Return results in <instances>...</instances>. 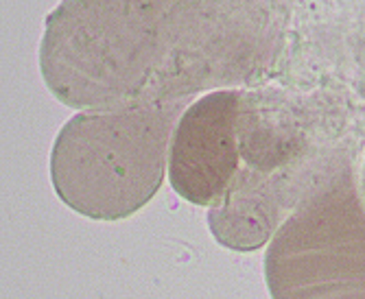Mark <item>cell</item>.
I'll return each mask as SVG.
<instances>
[{"instance_id": "obj_5", "label": "cell", "mask_w": 365, "mask_h": 299, "mask_svg": "<svg viewBox=\"0 0 365 299\" xmlns=\"http://www.w3.org/2000/svg\"><path fill=\"white\" fill-rule=\"evenodd\" d=\"M361 201H363V208H365V166H363V175H361Z\"/></svg>"}, {"instance_id": "obj_4", "label": "cell", "mask_w": 365, "mask_h": 299, "mask_svg": "<svg viewBox=\"0 0 365 299\" xmlns=\"http://www.w3.org/2000/svg\"><path fill=\"white\" fill-rule=\"evenodd\" d=\"M245 94L215 90L192 101L175 125L169 179L188 204L219 208L239 175Z\"/></svg>"}, {"instance_id": "obj_2", "label": "cell", "mask_w": 365, "mask_h": 299, "mask_svg": "<svg viewBox=\"0 0 365 299\" xmlns=\"http://www.w3.org/2000/svg\"><path fill=\"white\" fill-rule=\"evenodd\" d=\"M190 98L88 110L61 127L51 182L71 210L120 221L145 208L169 169V147Z\"/></svg>"}, {"instance_id": "obj_1", "label": "cell", "mask_w": 365, "mask_h": 299, "mask_svg": "<svg viewBox=\"0 0 365 299\" xmlns=\"http://www.w3.org/2000/svg\"><path fill=\"white\" fill-rule=\"evenodd\" d=\"M284 24V0H63L40 70L77 110L190 98L267 75Z\"/></svg>"}, {"instance_id": "obj_3", "label": "cell", "mask_w": 365, "mask_h": 299, "mask_svg": "<svg viewBox=\"0 0 365 299\" xmlns=\"http://www.w3.org/2000/svg\"><path fill=\"white\" fill-rule=\"evenodd\" d=\"M272 299H365V208L348 166L311 186L264 256Z\"/></svg>"}]
</instances>
